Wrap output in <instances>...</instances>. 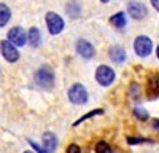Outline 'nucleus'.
I'll return each instance as SVG.
<instances>
[{"mask_svg":"<svg viewBox=\"0 0 159 153\" xmlns=\"http://www.w3.org/2000/svg\"><path fill=\"white\" fill-rule=\"evenodd\" d=\"M34 80H35L37 86L49 91V89L54 88V72H52V69L49 66H42L35 72Z\"/></svg>","mask_w":159,"mask_h":153,"instance_id":"nucleus-1","label":"nucleus"},{"mask_svg":"<svg viewBox=\"0 0 159 153\" xmlns=\"http://www.w3.org/2000/svg\"><path fill=\"white\" fill-rule=\"evenodd\" d=\"M69 100L75 105H84L88 99H89V94H88V89L81 85V83H75L69 88Z\"/></svg>","mask_w":159,"mask_h":153,"instance_id":"nucleus-2","label":"nucleus"},{"mask_svg":"<svg viewBox=\"0 0 159 153\" xmlns=\"http://www.w3.org/2000/svg\"><path fill=\"white\" fill-rule=\"evenodd\" d=\"M115 78H116L115 70H113L111 67H108V66H105V64H102V66H99V67L96 69V81H97L100 86L107 88V86L113 85Z\"/></svg>","mask_w":159,"mask_h":153,"instance_id":"nucleus-3","label":"nucleus"},{"mask_svg":"<svg viewBox=\"0 0 159 153\" xmlns=\"http://www.w3.org/2000/svg\"><path fill=\"white\" fill-rule=\"evenodd\" d=\"M45 21H46V27H48L51 35H59L64 30V27H65L64 19L54 11H48L46 16H45Z\"/></svg>","mask_w":159,"mask_h":153,"instance_id":"nucleus-4","label":"nucleus"},{"mask_svg":"<svg viewBox=\"0 0 159 153\" xmlns=\"http://www.w3.org/2000/svg\"><path fill=\"white\" fill-rule=\"evenodd\" d=\"M134 51H135V54L140 56V58L150 56L151 51H153V42H151V38L147 37V35H139L135 40H134Z\"/></svg>","mask_w":159,"mask_h":153,"instance_id":"nucleus-5","label":"nucleus"},{"mask_svg":"<svg viewBox=\"0 0 159 153\" xmlns=\"http://www.w3.org/2000/svg\"><path fill=\"white\" fill-rule=\"evenodd\" d=\"M0 53L8 62H16L19 61V51L18 46H15L10 40H2L0 42Z\"/></svg>","mask_w":159,"mask_h":153,"instance_id":"nucleus-6","label":"nucleus"},{"mask_svg":"<svg viewBox=\"0 0 159 153\" xmlns=\"http://www.w3.org/2000/svg\"><path fill=\"white\" fill-rule=\"evenodd\" d=\"M8 40L15 45V46H24L27 43V32L22 27L16 26V27H11L8 30Z\"/></svg>","mask_w":159,"mask_h":153,"instance_id":"nucleus-7","label":"nucleus"},{"mask_svg":"<svg viewBox=\"0 0 159 153\" xmlns=\"http://www.w3.org/2000/svg\"><path fill=\"white\" fill-rule=\"evenodd\" d=\"M127 15H129L132 19L140 21V19H143L145 16L148 15V11H147V7H145L142 2H137V0H134V2H129V3H127Z\"/></svg>","mask_w":159,"mask_h":153,"instance_id":"nucleus-8","label":"nucleus"},{"mask_svg":"<svg viewBox=\"0 0 159 153\" xmlns=\"http://www.w3.org/2000/svg\"><path fill=\"white\" fill-rule=\"evenodd\" d=\"M75 49H76V53L84 59H91L96 54V49H94V46H92V43L84 40V38H78L76 45H75Z\"/></svg>","mask_w":159,"mask_h":153,"instance_id":"nucleus-9","label":"nucleus"},{"mask_svg":"<svg viewBox=\"0 0 159 153\" xmlns=\"http://www.w3.org/2000/svg\"><path fill=\"white\" fill-rule=\"evenodd\" d=\"M108 56H110V59L115 62V64H123L124 61H126V49L121 46V45H113V46H110V49H108Z\"/></svg>","mask_w":159,"mask_h":153,"instance_id":"nucleus-10","label":"nucleus"},{"mask_svg":"<svg viewBox=\"0 0 159 153\" xmlns=\"http://www.w3.org/2000/svg\"><path fill=\"white\" fill-rule=\"evenodd\" d=\"M42 145L46 150V153H54L57 148V137L52 134V132H45L42 137Z\"/></svg>","mask_w":159,"mask_h":153,"instance_id":"nucleus-11","label":"nucleus"},{"mask_svg":"<svg viewBox=\"0 0 159 153\" xmlns=\"http://www.w3.org/2000/svg\"><path fill=\"white\" fill-rule=\"evenodd\" d=\"M110 24L113 26V27H116V29H124L126 24H127V16H126V13H124V11L115 13V15L110 18Z\"/></svg>","mask_w":159,"mask_h":153,"instance_id":"nucleus-12","label":"nucleus"},{"mask_svg":"<svg viewBox=\"0 0 159 153\" xmlns=\"http://www.w3.org/2000/svg\"><path fill=\"white\" fill-rule=\"evenodd\" d=\"M27 42L32 48L40 46V43H42V34H40V30L37 27H30L27 30Z\"/></svg>","mask_w":159,"mask_h":153,"instance_id":"nucleus-13","label":"nucleus"},{"mask_svg":"<svg viewBox=\"0 0 159 153\" xmlns=\"http://www.w3.org/2000/svg\"><path fill=\"white\" fill-rule=\"evenodd\" d=\"M65 11H67V15H69L72 19H76V18H80V15H81V5L78 3V0H73V2L67 3V7H65Z\"/></svg>","mask_w":159,"mask_h":153,"instance_id":"nucleus-14","label":"nucleus"},{"mask_svg":"<svg viewBox=\"0 0 159 153\" xmlns=\"http://www.w3.org/2000/svg\"><path fill=\"white\" fill-rule=\"evenodd\" d=\"M11 19V10L8 8V5L0 2V27L7 26Z\"/></svg>","mask_w":159,"mask_h":153,"instance_id":"nucleus-15","label":"nucleus"},{"mask_svg":"<svg viewBox=\"0 0 159 153\" xmlns=\"http://www.w3.org/2000/svg\"><path fill=\"white\" fill-rule=\"evenodd\" d=\"M148 91L153 94H159V75H151L148 78Z\"/></svg>","mask_w":159,"mask_h":153,"instance_id":"nucleus-16","label":"nucleus"},{"mask_svg":"<svg viewBox=\"0 0 159 153\" xmlns=\"http://www.w3.org/2000/svg\"><path fill=\"white\" fill-rule=\"evenodd\" d=\"M134 117H135L137 120H140V121H148V120H150V113L145 110L142 105H137V107L134 109Z\"/></svg>","mask_w":159,"mask_h":153,"instance_id":"nucleus-17","label":"nucleus"},{"mask_svg":"<svg viewBox=\"0 0 159 153\" xmlns=\"http://www.w3.org/2000/svg\"><path fill=\"white\" fill-rule=\"evenodd\" d=\"M129 96H130V99L139 100V99L142 97V89H140V85H137V83H130V86H129Z\"/></svg>","mask_w":159,"mask_h":153,"instance_id":"nucleus-18","label":"nucleus"},{"mask_svg":"<svg viewBox=\"0 0 159 153\" xmlns=\"http://www.w3.org/2000/svg\"><path fill=\"white\" fill-rule=\"evenodd\" d=\"M103 113V110L102 109H96V110H91V112H88L86 115H83L80 120H76L75 123H73V126H78V124H81L83 121H86V120H89V118H92V117H96V115H102Z\"/></svg>","mask_w":159,"mask_h":153,"instance_id":"nucleus-19","label":"nucleus"},{"mask_svg":"<svg viewBox=\"0 0 159 153\" xmlns=\"http://www.w3.org/2000/svg\"><path fill=\"white\" fill-rule=\"evenodd\" d=\"M96 153H113V150H111V147L105 142V140H99V142L96 144Z\"/></svg>","mask_w":159,"mask_h":153,"instance_id":"nucleus-20","label":"nucleus"},{"mask_svg":"<svg viewBox=\"0 0 159 153\" xmlns=\"http://www.w3.org/2000/svg\"><path fill=\"white\" fill-rule=\"evenodd\" d=\"M147 142H151V140L145 139V137H127L129 145H139V144H147Z\"/></svg>","mask_w":159,"mask_h":153,"instance_id":"nucleus-21","label":"nucleus"},{"mask_svg":"<svg viewBox=\"0 0 159 153\" xmlns=\"http://www.w3.org/2000/svg\"><path fill=\"white\" fill-rule=\"evenodd\" d=\"M27 142L30 144V147H32V148H34V150H35L37 153H46V150L43 148V145H38V144L35 142V140H32V139H29V140H27Z\"/></svg>","mask_w":159,"mask_h":153,"instance_id":"nucleus-22","label":"nucleus"},{"mask_svg":"<svg viewBox=\"0 0 159 153\" xmlns=\"http://www.w3.org/2000/svg\"><path fill=\"white\" fill-rule=\"evenodd\" d=\"M65 153H81V148H80L76 144H70L67 147V150H65Z\"/></svg>","mask_w":159,"mask_h":153,"instance_id":"nucleus-23","label":"nucleus"},{"mask_svg":"<svg viewBox=\"0 0 159 153\" xmlns=\"http://www.w3.org/2000/svg\"><path fill=\"white\" fill-rule=\"evenodd\" d=\"M150 2H151L153 8H154L156 11H159V0H150Z\"/></svg>","mask_w":159,"mask_h":153,"instance_id":"nucleus-24","label":"nucleus"},{"mask_svg":"<svg viewBox=\"0 0 159 153\" xmlns=\"http://www.w3.org/2000/svg\"><path fill=\"white\" fill-rule=\"evenodd\" d=\"M153 129H156V131L159 132V118L153 120Z\"/></svg>","mask_w":159,"mask_h":153,"instance_id":"nucleus-25","label":"nucleus"},{"mask_svg":"<svg viewBox=\"0 0 159 153\" xmlns=\"http://www.w3.org/2000/svg\"><path fill=\"white\" fill-rule=\"evenodd\" d=\"M156 56H157V59H159V45L156 46Z\"/></svg>","mask_w":159,"mask_h":153,"instance_id":"nucleus-26","label":"nucleus"},{"mask_svg":"<svg viewBox=\"0 0 159 153\" xmlns=\"http://www.w3.org/2000/svg\"><path fill=\"white\" fill-rule=\"evenodd\" d=\"M100 2H102V3H108V2H110V0H100Z\"/></svg>","mask_w":159,"mask_h":153,"instance_id":"nucleus-27","label":"nucleus"},{"mask_svg":"<svg viewBox=\"0 0 159 153\" xmlns=\"http://www.w3.org/2000/svg\"><path fill=\"white\" fill-rule=\"evenodd\" d=\"M24 153H35V151H32V150H25Z\"/></svg>","mask_w":159,"mask_h":153,"instance_id":"nucleus-28","label":"nucleus"}]
</instances>
